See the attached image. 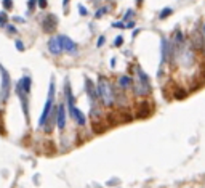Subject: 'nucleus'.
<instances>
[{
  "label": "nucleus",
  "mask_w": 205,
  "mask_h": 188,
  "mask_svg": "<svg viewBox=\"0 0 205 188\" xmlns=\"http://www.w3.org/2000/svg\"><path fill=\"white\" fill-rule=\"evenodd\" d=\"M96 89H98V95H99V101L102 106L106 108H112L116 105V90H114L111 81H107L106 77H99L98 84H96Z\"/></svg>",
  "instance_id": "nucleus-1"
},
{
  "label": "nucleus",
  "mask_w": 205,
  "mask_h": 188,
  "mask_svg": "<svg viewBox=\"0 0 205 188\" xmlns=\"http://www.w3.org/2000/svg\"><path fill=\"white\" fill-rule=\"evenodd\" d=\"M66 110H67L69 117L74 121V124H76L77 127L83 129L85 125H87V116H85V113L80 110V108H77L76 105H69V106H66Z\"/></svg>",
  "instance_id": "nucleus-2"
},
{
  "label": "nucleus",
  "mask_w": 205,
  "mask_h": 188,
  "mask_svg": "<svg viewBox=\"0 0 205 188\" xmlns=\"http://www.w3.org/2000/svg\"><path fill=\"white\" fill-rule=\"evenodd\" d=\"M59 37V42H61V48L64 50L66 53L69 55H77V44L72 40V39H69L67 36H58Z\"/></svg>",
  "instance_id": "nucleus-3"
},
{
  "label": "nucleus",
  "mask_w": 205,
  "mask_h": 188,
  "mask_svg": "<svg viewBox=\"0 0 205 188\" xmlns=\"http://www.w3.org/2000/svg\"><path fill=\"white\" fill-rule=\"evenodd\" d=\"M56 26H58V18H56L55 15H47L42 19V29L47 32V34L53 32L56 29Z\"/></svg>",
  "instance_id": "nucleus-4"
},
{
  "label": "nucleus",
  "mask_w": 205,
  "mask_h": 188,
  "mask_svg": "<svg viewBox=\"0 0 205 188\" xmlns=\"http://www.w3.org/2000/svg\"><path fill=\"white\" fill-rule=\"evenodd\" d=\"M192 45V48L194 50H203L205 48V40H203V34L200 31H194V34H192V39H191V42Z\"/></svg>",
  "instance_id": "nucleus-5"
},
{
  "label": "nucleus",
  "mask_w": 205,
  "mask_h": 188,
  "mask_svg": "<svg viewBox=\"0 0 205 188\" xmlns=\"http://www.w3.org/2000/svg\"><path fill=\"white\" fill-rule=\"evenodd\" d=\"M48 50H50L51 55H59V53L62 52L61 42H59V37H58V36H56V37H51L50 40H48Z\"/></svg>",
  "instance_id": "nucleus-6"
},
{
  "label": "nucleus",
  "mask_w": 205,
  "mask_h": 188,
  "mask_svg": "<svg viewBox=\"0 0 205 188\" xmlns=\"http://www.w3.org/2000/svg\"><path fill=\"white\" fill-rule=\"evenodd\" d=\"M117 84H119V90H122V92H125V90L132 89L133 85V79L130 76H120L117 79Z\"/></svg>",
  "instance_id": "nucleus-7"
},
{
  "label": "nucleus",
  "mask_w": 205,
  "mask_h": 188,
  "mask_svg": "<svg viewBox=\"0 0 205 188\" xmlns=\"http://www.w3.org/2000/svg\"><path fill=\"white\" fill-rule=\"evenodd\" d=\"M19 82H21L22 90H24L27 95H31V89H32V81H31V77H29V76H24V77L19 79Z\"/></svg>",
  "instance_id": "nucleus-8"
},
{
  "label": "nucleus",
  "mask_w": 205,
  "mask_h": 188,
  "mask_svg": "<svg viewBox=\"0 0 205 188\" xmlns=\"http://www.w3.org/2000/svg\"><path fill=\"white\" fill-rule=\"evenodd\" d=\"M173 13V8H170V7H165L163 10H160V13H159V19H167L170 15Z\"/></svg>",
  "instance_id": "nucleus-9"
},
{
  "label": "nucleus",
  "mask_w": 205,
  "mask_h": 188,
  "mask_svg": "<svg viewBox=\"0 0 205 188\" xmlns=\"http://www.w3.org/2000/svg\"><path fill=\"white\" fill-rule=\"evenodd\" d=\"M7 21H8V16L5 11H0V27H3V26H7Z\"/></svg>",
  "instance_id": "nucleus-10"
},
{
  "label": "nucleus",
  "mask_w": 205,
  "mask_h": 188,
  "mask_svg": "<svg viewBox=\"0 0 205 188\" xmlns=\"http://www.w3.org/2000/svg\"><path fill=\"white\" fill-rule=\"evenodd\" d=\"M107 11V7H102V8H99V10H96V13H95V18H101L102 15H104Z\"/></svg>",
  "instance_id": "nucleus-11"
},
{
  "label": "nucleus",
  "mask_w": 205,
  "mask_h": 188,
  "mask_svg": "<svg viewBox=\"0 0 205 188\" xmlns=\"http://www.w3.org/2000/svg\"><path fill=\"white\" fill-rule=\"evenodd\" d=\"M2 5H3V8H7V10L13 8V2H11V0H2Z\"/></svg>",
  "instance_id": "nucleus-12"
},
{
  "label": "nucleus",
  "mask_w": 205,
  "mask_h": 188,
  "mask_svg": "<svg viewBox=\"0 0 205 188\" xmlns=\"http://www.w3.org/2000/svg\"><path fill=\"white\" fill-rule=\"evenodd\" d=\"M122 44H123V37L122 36H117L116 40H114V45H116V47H120Z\"/></svg>",
  "instance_id": "nucleus-13"
},
{
  "label": "nucleus",
  "mask_w": 205,
  "mask_h": 188,
  "mask_svg": "<svg viewBox=\"0 0 205 188\" xmlns=\"http://www.w3.org/2000/svg\"><path fill=\"white\" fill-rule=\"evenodd\" d=\"M15 45H16V48H18L19 52H24V44H22L21 40H16V42H15Z\"/></svg>",
  "instance_id": "nucleus-14"
},
{
  "label": "nucleus",
  "mask_w": 205,
  "mask_h": 188,
  "mask_svg": "<svg viewBox=\"0 0 205 188\" xmlns=\"http://www.w3.org/2000/svg\"><path fill=\"white\" fill-rule=\"evenodd\" d=\"M35 5H37V0H27V8L29 10H32Z\"/></svg>",
  "instance_id": "nucleus-15"
},
{
  "label": "nucleus",
  "mask_w": 205,
  "mask_h": 188,
  "mask_svg": "<svg viewBox=\"0 0 205 188\" xmlns=\"http://www.w3.org/2000/svg\"><path fill=\"white\" fill-rule=\"evenodd\" d=\"M37 5H39L40 8H47L48 2H47V0H37Z\"/></svg>",
  "instance_id": "nucleus-16"
},
{
  "label": "nucleus",
  "mask_w": 205,
  "mask_h": 188,
  "mask_svg": "<svg viewBox=\"0 0 205 188\" xmlns=\"http://www.w3.org/2000/svg\"><path fill=\"white\" fill-rule=\"evenodd\" d=\"M112 26L117 27V29H122V27H125V23H123V21H117V23H114Z\"/></svg>",
  "instance_id": "nucleus-17"
},
{
  "label": "nucleus",
  "mask_w": 205,
  "mask_h": 188,
  "mask_svg": "<svg viewBox=\"0 0 205 188\" xmlns=\"http://www.w3.org/2000/svg\"><path fill=\"white\" fill-rule=\"evenodd\" d=\"M7 29H8L10 34H16V32H18V29H16L15 26H11V24H7Z\"/></svg>",
  "instance_id": "nucleus-18"
},
{
  "label": "nucleus",
  "mask_w": 205,
  "mask_h": 188,
  "mask_svg": "<svg viewBox=\"0 0 205 188\" xmlns=\"http://www.w3.org/2000/svg\"><path fill=\"white\" fill-rule=\"evenodd\" d=\"M79 11H80V15H82V16L87 15V8H85L83 5H79Z\"/></svg>",
  "instance_id": "nucleus-19"
},
{
  "label": "nucleus",
  "mask_w": 205,
  "mask_h": 188,
  "mask_svg": "<svg viewBox=\"0 0 205 188\" xmlns=\"http://www.w3.org/2000/svg\"><path fill=\"white\" fill-rule=\"evenodd\" d=\"M132 16H133V10H128L127 13H125V18H123V19L127 21V19H130V18H132Z\"/></svg>",
  "instance_id": "nucleus-20"
},
{
  "label": "nucleus",
  "mask_w": 205,
  "mask_h": 188,
  "mask_svg": "<svg viewBox=\"0 0 205 188\" xmlns=\"http://www.w3.org/2000/svg\"><path fill=\"white\" fill-rule=\"evenodd\" d=\"M104 39H106V37L101 36V37L98 39V44H96V45H98V47H102V45H104Z\"/></svg>",
  "instance_id": "nucleus-21"
},
{
  "label": "nucleus",
  "mask_w": 205,
  "mask_h": 188,
  "mask_svg": "<svg viewBox=\"0 0 205 188\" xmlns=\"http://www.w3.org/2000/svg\"><path fill=\"white\" fill-rule=\"evenodd\" d=\"M13 21H15V23H24V18H19V16H15V18H13Z\"/></svg>",
  "instance_id": "nucleus-22"
},
{
  "label": "nucleus",
  "mask_w": 205,
  "mask_h": 188,
  "mask_svg": "<svg viewBox=\"0 0 205 188\" xmlns=\"http://www.w3.org/2000/svg\"><path fill=\"white\" fill-rule=\"evenodd\" d=\"M136 24H135V21H128V24L125 26V27H135Z\"/></svg>",
  "instance_id": "nucleus-23"
},
{
  "label": "nucleus",
  "mask_w": 205,
  "mask_h": 188,
  "mask_svg": "<svg viewBox=\"0 0 205 188\" xmlns=\"http://www.w3.org/2000/svg\"><path fill=\"white\" fill-rule=\"evenodd\" d=\"M200 74H202V77H203V81H205V66L202 68V72H200Z\"/></svg>",
  "instance_id": "nucleus-24"
},
{
  "label": "nucleus",
  "mask_w": 205,
  "mask_h": 188,
  "mask_svg": "<svg viewBox=\"0 0 205 188\" xmlns=\"http://www.w3.org/2000/svg\"><path fill=\"white\" fill-rule=\"evenodd\" d=\"M67 3H69V0H62V5H64V7H67Z\"/></svg>",
  "instance_id": "nucleus-25"
},
{
  "label": "nucleus",
  "mask_w": 205,
  "mask_h": 188,
  "mask_svg": "<svg viewBox=\"0 0 205 188\" xmlns=\"http://www.w3.org/2000/svg\"><path fill=\"white\" fill-rule=\"evenodd\" d=\"M202 34H203V40H205V24H203V31H202ZM205 50V48H203Z\"/></svg>",
  "instance_id": "nucleus-26"
},
{
  "label": "nucleus",
  "mask_w": 205,
  "mask_h": 188,
  "mask_svg": "<svg viewBox=\"0 0 205 188\" xmlns=\"http://www.w3.org/2000/svg\"><path fill=\"white\" fill-rule=\"evenodd\" d=\"M138 3H143V0H138Z\"/></svg>",
  "instance_id": "nucleus-27"
}]
</instances>
